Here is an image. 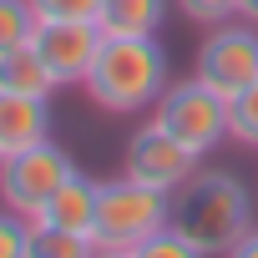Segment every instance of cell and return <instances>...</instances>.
I'll return each mask as SVG.
<instances>
[{"mask_svg": "<svg viewBox=\"0 0 258 258\" xmlns=\"http://www.w3.org/2000/svg\"><path fill=\"white\" fill-rule=\"evenodd\" d=\"M238 258H258V228H248L243 238H238V248H233Z\"/></svg>", "mask_w": 258, "mask_h": 258, "instance_id": "20", "label": "cell"}, {"mask_svg": "<svg viewBox=\"0 0 258 258\" xmlns=\"http://www.w3.org/2000/svg\"><path fill=\"white\" fill-rule=\"evenodd\" d=\"M238 16H243L248 26H258V0H238Z\"/></svg>", "mask_w": 258, "mask_h": 258, "instance_id": "21", "label": "cell"}, {"mask_svg": "<svg viewBox=\"0 0 258 258\" xmlns=\"http://www.w3.org/2000/svg\"><path fill=\"white\" fill-rule=\"evenodd\" d=\"M81 86L101 111H147L167 91V51L157 36H101V51Z\"/></svg>", "mask_w": 258, "mask_h": 258, "instance_id": "1", "label": "cell"}, {"mask_svg": "<svg viewBox=\"0 0 258 258\" xmlns=\"http://www.w3.org/2000/svg\"><path fill=\"white\" fill-rule=\"evenodd\" d=\"M36 21H96L101 0H31Z\"/></svg>", "mask_w": 258, "mask_h": 258, "instance_id": "18", "label": "cell"}, {"mask_svg": "<svg viewBox=\"0 0 258 258\" xmlns=\"http://www.w3.org/2000/svg\"><path fill=\"white\" fill-rule=\"evenodd\" d=\"M51 137V96H11L0 91V152H21Z\"/></svg>", "mask_w": 258, "mask_h": 258, "instance_id": "10", "label": "cell"}, {"mask_svg": "<svg viewBox=\"0 0 258 258\" xmlns=\"http://www.w3.org/2000/svg\"><path fill=\"white\" fill-rule=\"evenodd\" d=\"M31 46L41 51L56 86H81L96 51H101V26L96 21H41Z\"/></svg>", "mask_w": 258, "mask_h": 258, "instance_id": "8", "label": "cell"}, {"mask_svg": "<svg viewBox=\"0 0 258 258\" xmlns=\"http://www.w3.org/2000/svg\"><path fill=\"white\" fill-rule=\"evenodd\" d=\"M137 258H198V248H192V238L182 233V228H157L142 248H137Z\"/></svg>", "mask_w": 258, "mask_h": 258, "instance_id": "17", "label": "cell"}, {"mask_svg": "<svg viewBox=\"0 0 258 258\" xmlns=\"http://www.w3.org/2000/svg\"><path fill=\"white\" fill-rule=\"evenodd\" d=\"M121 172L132 182H147V187H162V192H177L192 172H198V152L182 147L162 121H147L126 137V162Z\"/></svg>", "mask_w": 258, "mask_h": 258, "instance_id": "7", "label": "cell"}, {"mask_svg": "<svg viewBox=\"0 0 258 258\" xmlns=\"http://www.w3.org/2000/svg\"><path fill=\"white\" fill-rule=\"evenodd\" d=\"M228 137L243 147H258V81L228 101Z\"/></svg>", "mask_w": 258, "mask_h": 258, "instance_id": "14", "label": "cell"}, {"mask_svg": "<svg viewBox=\"0 0 258 258\" xmlns=\"http://www.w3.org/2000/svg\"><path fill=\"white\" fill-rule=\"evenodd\" d=\"M177 11L192 21V26H223V21H233L238 16V0H177Z\"/></svg>", "mask_w": 258, "mask_h": 258, "instance_id": "19", "label": "cell"}, {"mask_svg": "<svg viewBox=\"0 0 258 258\" xmlns=\"http://www.w3.org/2000/svg\"><path fill=\"white\" fill-rule=\"evenodd\" d=\"M31 243H36V223L0 203V258H31Z\"/></svg>", "mask_w": 258, "mask_h": 258, "instance_id": "15", "label": "cell"}, {"mask_svg": "<svg viewBox=\"0 0 258 258\" xmlns=\"http://www.w3.org/2000/svg\"><path fill=\"white\" fill-rule=\"evenodd\" d=\"M172 228H182L198 253H233L238 238L253 228V198L243 177L223 167L192 172L172 192Z\"/></svg>", "mask_w": 258, "mask_h": 258, "instance_id": "2", "label": "cell"}, {"mask_svg": "<svg viewBox=\"0 0 258 258\" xmlns=\"http://www.w3.org/2000/svg\"><path fill=\"white\" fill-rule=\"evenodd\" d=\"M0 91H11V96H51L56 91V81L31 41L16 51H0Z\"/></svg>", "mask_w": 258, "mask_h": 258, "instance_id": "12", "label": "cell"}, {"mask_svg": "<svg viewBox=\"0 0 258 258\" xmlns=\"http://www.w3.org/2000/svg\"><path fill=\"white\" fill-rule=\"evenodd\" d=\"M152 121H162L182 147H192V152L203 157V152H213V147L228 137V96L213 91V86L198 81V76L167 81V91L157 96V116H152Z\"/></svg>", "mask_w": 258, "mask_h": 258, "instance_id": "4", "label": "cell"}, {"mask_svg": "<svg viewBox=\"0 0 258 258\" xmlns=\"http://www.w3.org/2000/svg\"><path fill=\"white\" fill-rule=\"evenodd\" d=\"M86 253H96L91 238H81V233H56V228H36L31 258H86Z\"/></svg>", "mask_w": 258, "mask_h": 258, "instance_id": "16", "label": "cell"}, {"mask_svg": "<svg viewBox=\"0 0 258 258\" xmlns=\"http://www.w3.org/2000/svg\"><path fill=\"white\" fill-rule=\"evenodd\" d=\"M172 223V192L132 182V177H111L96 192V223H91V248L96 253H132Z\"/></svg>", "mask_w": 258, "mask_h": 258, "instance_id": "3", "label": "cell"}, {"mask_svg": "<svg viewBox=\"0 0 258 258\" xmlns=\"http://www.w3.org/2000/svg\"><path fill=\"white\" fill-rule=\"evenodd\" d=\"M167 21V0H101V36H157Z\"/></svg>", "mask_w": 258, "mask_h": 258, "instance_id": "11", "label": "cell"}, {"mask_svg": "<svg viewBox=\"0 0 258 258\" xmlns=\"http://www.w3.org/2000/svg\"><path fill=\"white\" fill-rule=\"evenodd\" d=\"M96 192H101V182L71 172L31 223H36V228H56V233H81V238H91V223H96Z\"/></svg>", "mask_w": 258, "mask_h": 258, "instance_id": "9", "label": "cell"}, {"mask_svg": "<svg viewBox=\"0 0 258 258\" xmlns=\"http://www.w3.org/2000/svg\"><path fill=\"white\" fill-rule=\"evenodd\" d=\"M0 157H6V152H0Z\"/></svg>", "mask_w": 258, "mask_h": 258, "instance_id": "22", "label": "cell"}, {"mask_svg": "<svg viewBox=\"0 0 258 258\" xmlns=\"http://www.w3.org/2000/svg\"><path fill=\"white\" fill-rule=\"evenodd\" d=\"M192 76L208 81L213 91H223L228 101L238 91H248L258 81V31H243V26H213L208 41L198 46V61H192Z\"/></svg>", "mask_w": 258, "mask_h": 258, "instance_id": "6", "label": "cell"}, {"mask_svg": "<svg viewBox=\"0 0 258 258\" xmlns=\"http://www.w3.org/2000/svg\"><path fill=\"white\" fill-rule=\"evenodd\" d=\"M36 11H31V0H0V51H16L36 36Z\"/></svg>", "mask_w": 258, "mask_h": 258, "instance_id": "13", "label": "cell"}, {"mask_svg": "<svg viewBox=\"0 0 258 258\" xmlns=\"http://www.w3.org/2000/svg\"><path fill=\"white\" fill-rule=\"evenodd\" d=\"M71 172H76V162L51 137L46 142H31L21 152H6V157H0V203L16 208V213H26V218H36Z\"/></svg>", "mask_w": 258, "mask_h": 258, "instance_id": "5", "label": "cell"}]
</instances>
